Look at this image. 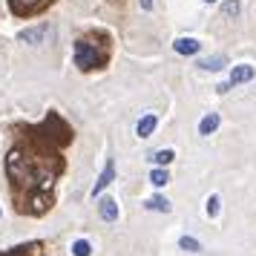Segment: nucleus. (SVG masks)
Instances as JSON below:
<instances>
[{"label":"nucleus","mask_w":256,"mask_h":256,"mask_svg":"<svg viewBox=\"0 0 256 256\" xmlns=\"http://www.w3.org/2000/svg\"><path fill=\"white\" fill-rule=\"evenodd\" d=\"M173 158H176V152H173V150H156V152L150 156V162H156L158 167H167V164L173 162Z\"/></svg>","instance_id":"obj_14"},{"label":"nucleus","mask_w":256,"mask_h":256,"mask_svg":"<svg viewBox=\"0 0 256 256\" xmlns=\"http://www.w3.org/2000/svg\"><path fill=\"white\" fill-rule=\"evenodd\" d=\"M110 58H112V38L101 29H92L75 40V66L81 72L104 70Z\"/></svg>","instance_id":"obj_2"},{"label":"nucleus","mask_w":256,"mask_h":256,"mask_svg":"<svg viewBox=\"0 0 256 256\" xmlns=\"http://www.w3.org/2000/svg\"><path fill=\"white\" fill-rule=\"evenodd\" d=\"M92 254V244L86 242V239H78V242L72 244V256H90Z\"/></svg>","instance_id":"obj_19"},{"label":"nucleus","mask_w":256,"mask_h":256,"mask_svg":"<svg viewBox=\"0 0 256 256\" xmlns=\"http://www.w3.org/2000/svg\"><path fill=\"white\" fill-rule=\"evenodd\" d=\"M228 90H233V86H230V81H224V84H219V86H216V92H222V95L228 92Z\"/></svg>","instance_id":"obj_20"},{"label":"nucleus","mask_w":256,"mask_h":256,"mask_svg":"<svg viewBox=\"0 0 256 256\" xmlns=\"http://www.w3.org/2000/svg\"><path fill=\"white\" fill-rule=\"evenodd\" d=\"M254 75H256V66H250V64H239V66H233L230 70V86H239V84H248V81H254Z\"/></svg>","instance_id":"obj_7"},{"label":"nucleus","mask_w":256,"mask_h":256,"mask_svg":"<svg viewBox=\"0 0 256 256\" xmlns=\"http://www.w3.org/2000/svg\"><path fill=\"white\" fill-rule=\"evenodd\" d=\"M178 248L187 250V254H198V250H202L198 239H193V236H182V239H178Z\"/></svg>","instance_id":"obj_16"},{"label":"nucleus","mask_w":256,"mask_h":256,"mask_svg":"<svg viewBox=\"0 0 256 256\" xmlns=\"http://www.w3.org/2000/svg\"><path fill=\"white\" fill-rule=\"evenodd\" d=\"M239 12H242V3L239 0H224L222 3V14L224 18H239Z\"/></svg>","instance_id":"obj_15"},{"label":"nucleus","mask_w":256,"mask_h":256,"mask_svg":"<svg viewBox=\"0 0 256 256\" xmlns=\"http://www.w3.org/2000/svg\"><path fill=\"white\" fill-rule=\"evenodd\" d=\"M138 6L144 9V12H150V9H152V0H138Z\"/></svg>","instance_id":"obj_21"},{"label":"nucleus","mask_w":256,"mask_h":256,"mask_svg":"<svg viewBox=\"0 0 256 256\" xmlns=\"http://www.w3.org/2000/svg\"><path fill=\"white\" fill-rule=\"evenodd\" d=\"M147 208L156 210V213H170V208H173V204H170L164 196H152L150 202H147Z\"/></svg>","instance_id":"obj_13"},{"label":"nucleus","mask_w":256,"mask_h":256,"mask_svg":"<svg viewBox=\"0 0 256 256\" xmlns=\"http://www.w3.org/2000/svg\"><path fill=\"white\" fill-rule=\"evenodd\" d=\"M0 256H44V242H26L9 250H0Z\"/></svg>","instance_id":"obj_6"},{"label":"nucleus","mask_w":256,"mask_h":256,"mask_svg":"<svg viewBox=\"0 0 256 256\" xmlns=\"http://www.w3.org/2000/svg\"><path fill=\"white\" fill-rule=\"evenodd\" d=\"M219 204H222V198L213 193V196L208 198V204H204V213H208L210 219H216V216H219Z\"/></svg>","instance_id":"obj_18"},{"label":"nucleus","mask_w":256,"mask_h":256,"mask_svg":"<svg viewBox=\"0 0 256 256\" xmlns=\"http://www.w3.org/2000/svg\"><path fill=\"white\" fill-rule=\"evenodd\" d=\"M14 144L6 152V178L20 216H46L55 204V184L66 170L64 147L75 132L60 112L49 110L40 124L14 127Z\"/></svg>","instance_id":"obj_1"},{"label":"nucleus","mask_w":256,"mask_h":256,"mask_svg":"<svg viewBox=\"0 0 256 256\" xmlns=\"http://www.w3.org/2000/svg\"><path fill=\"white\" fill-rule=\"evenodd\" d=\"M198 70H204V72H219V70H224V66H228V55H210V58H202L196 64Z\"/></svg>","instance_id":"obj_9"},{"label":"nucleus","mask_w":256,"mask_h":256,"mask_svg":"<svg viewBox=\"0 0 256 256\" xmlns=\"http://www.w3.org/2000/svg\"><path fill=\"white\" fill-rule=\"evenodd\" d=\"M49 6H55V0H9V12L14 18H35Z\"/></svg>","instance_id":"obj_3"},{"label":"nucleus","mask_w":256,"mask_h":256,"mask_svg":"<svg viewBox=\"0 0 256 256\" xmlns=\"http://www.w3.org/2000/svg\"><path fill=\"white\" fill-rule=\"evenodd\" d=\"M98 213H101L104 222H118V202L110 198V196H104L101 202H98Z\"/></svg>","instance_id":"obj_8"},{"label":"nucleus","mask_w":256,"mask_h":256,"mask_svg":"<svg viewBox=\"0 0 256 256\" xmlns=\"http://www.w3.org/2000/svg\"><path fill=\"white\" fill-rule=\"evenodd\" d=\"M156 124H158V118L152 116V112H147V116L138 121V127H136V132H138L141 138H150L152 136V130H156Z\"/></svg>","instance_id":"obj_12"},{"label":"nucleus","mask_w":256,"mask_h":256,"mask_svg":"<svg viewBox=\"0 0 256 256\" xmlns=\"http://www.w3.org/2000/svg\"><path fill=\"white\" fill-rule=\"evenodd\" d=\"M173 49L178 52V55H196L198 49H202V44H198L196 38H178L173 44Z\"/></svg>","instance_id":"obj_11"},{"label":"nucleus","mask_w":256,"mask_h":256,"mask_svg":"<svg viewBox=\"0 0 256 256\" xmlns=\"http://www.w3.org/2000/svg\"><path fill=\"white\" fill-rule=\"evenodd\" d=\"M112 182H116V162H112V158H106L104 170H101V176H98V182H95V187H92V196H101Z\"/></svg>","instance_id":"obj_4"},{"label":"nucleus","mask_w":256,"mask_h":256,"mask_svg":"<svg viewBox=\"0 0 256 256\" xmlns=\"http://www.w3.org/2000/svg\"><path fill=\"white\" fill-rule=\"evenodd\" d=\"M150 182L156 187H164L167 184V182H170V173H167V170H164V167H156V170H152L150 173Z\"/></svg>","instance_id":"obj_17"},{"label":"nucleus","mask_w":256,"mask_h":256,"mask_svg":"<svg viewBox=\"0 0 256 256\" xmlns=\"http://www.w3.org/2000/svg\"><path fill=\"white\" fill-rule=\"evenodd\" d=\"M204 3H216V0H204Z\"/></svg>","instance_id":"obj_22"},{"label":"nucleus","mask_w":256,"mask_h":256,"mask_svg":"<svg viewBox=\"0 0 256 256\" xmlns=\"http://www.w3.org/2000/svg\"><path fill=\"white\" fill-rule=\"evenodd\" d=\"M49 35V26L40 24V26H32V29H20L18 32V40H24V44H44Z\"/></svg>","instance_id":"obj_5"},{"label":"nucleus","mask_w":256,"mask_h":256,"mask_svg":"<svg viewBox=\"0 0 256 256\" xmlns=\"http://www.w3.org/2000/svg\"><path fill=\"white\" fill-rule=\"evenodd\" d=\"M222 124V116L219 112H208V116L198 121V136H210V132H216Z\"/></svg>","instance_id":"obj_10"}]
</instances>
